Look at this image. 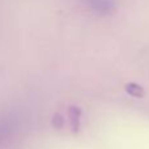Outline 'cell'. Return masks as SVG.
Masks as SVG:
<instances>
[{
	"instance_id": "3957f363",
	"label": "cell",
	"mask_w": 149,
	"mask_h": 149,
	"mask_svg": "<svg viewBox=\"0 0 149 149\" xmlns=\"http://www.w3.org/2000/svg\"><path fill=\"white\" fill-rule=\"evenodd\" d=\"M124 89H126V92L128 93L130 95H132V97H135V98H143L145 95L144 88L140 86L136 82H128V84H126L124 85Z\"/></svg>"
},
{
	"instance_id": "277c9868",
	"label": "cell",
	"mask_w": 149,
	"mask_h": 149,
	"mask_svg": "<svg viewBox=\"0 0 149 149\" xmlns=\"http://www.w3.org/2000/svg\"><path fill=\"white\" fill-rule=\"evenodd\" d=\"M70 115L71 119H72V127L74 131H79L80 127V115H81V111H80L79 107H71L70 110Z\"/></svg>"
},
{
	"instance_id": "7a4b0ae2",
	"label": "cell",
	"mask_w": 149,
	"mask_h": 149,
	"mask_svg": "<svg viewBox=\"0 0 149 149\" xmlns=\"http://www.w3.org/2000/svg\"><path fill=\"white\" fill-rule=\"evenodd\" d=\"M85 1L94 12L101 15L110 13L114 9V0H85Z\"/></svg>"
},
{
	"instance_id": "6da1fadb",
	"label": "cell",
	"mask_w": 149,
	"mask_h": 149,
	"mask_svg": "<svg viewBox=\"0 0 149 149\" xmlns=\"http://www.w3.org/2000/svg\"><path fill=\"white\" fill-rule=\"evenodd\" d=\"M16 131V119L12 114L0 115V149L10 141Z\"/></svg>"
}]
</instances>
